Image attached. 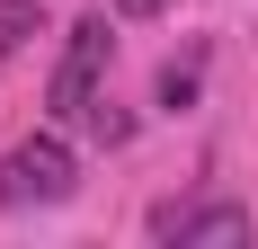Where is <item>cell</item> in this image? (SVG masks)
Returning <instances> with one entry per match:
<instances>
[{
    "instance_id": "obj_1",
    "label": "cell",
    "mask_w": 258,
    "mask_h": 249,
    "mask_svg": "<svg viewBox=\"0 0 258 249\" xmlns=\"http://www.w3.org/2000/svg\"><path fill=\"white\" fill-rule=\"evenodd\" d=\"M80 160L62 134H27V143L0 151V214H27V205H72Z\"/></svg>"
},
{
    "instance_id": "obj_2",
    "label": "cell",
    "mask_w": 258,
    "mask_h": 249,
    "mask_svg": "<svg viewBox=\"0 0 258 249\" xmlns=\"http://www.w3.org/2000/svg\"><path fill=\"white\" fill-rule=\"evenodd\" d=\"M107 53H116V36H107V9H98V18H80V27H72V45H62V63H53V80H45V107H53L62 125L98 107Z\"/></svg>"
},
{
    "instance_id": "obj_3",
    "label": "cell",
    "mask_w": 258,
    "mask_h": 249,
    "mask_svg": "<svg viewBox=\"0 0 258 249\" xmlns=\"http://www.w3.org/2000/svg\"><path fill=\"white\" fill-rule=\"evenodd\" d=\"M152 240H178V249H240V240H249V205H152Z\"/></svg>"
},
{
    "instance_id": "obj_4",
    "label": "cell",
    "mask_w": 258,
    "mask_h": 249,
    "mask_svg": "<svg viewBox=\"0 0 258 249\" xmlns=\"http://www.w3.org/2000/svg\"><path fill=\"white\" fill-rule=\"evenodd\" d=\"M36 27H45V0H0V63H9Z\"/></svg>"
},
{
    "instance_id": "obj_5",
    "label": "cell",
    "mask_w": 258,
    "mask_h": 249,
    "mask_svg": "<svg viewBox=\"0 0 258 249\" xmlns=\"http://www.w3.org/2000/svg\"><path fill=\"white\" fill-rule=\"evenodd\" d=\"M196 80H205V53H178V63L160 72V107H187V98H196Z\"/></svg>"
},
{
    "instance_id": "obj_6",
    "label": "cell",
    "mask_w": 258,
    "mask_h": 249,
    "mask_svg": "<svg viewBox=\"0 0 258 249\" xmlns=\"http://www.w3.org/2000/svg\"><path fill=\"white\" fill-rule=\"evenodd\" d=\"M80 125H89V134H98V143H125V134H134V116H116V107H107V98L89 107V116H80Z\"/></svg>"
},
{
    "instance_id": "obj_7",
    "label": "cell",
    "mask_w": 258,
    "mask_h": 249,
    "mask_svg": "<svg viewBox=\"0 0 258 249\" xmlns=\"http://www.w3.org/2000/svg\"><path fill=\"white\" fill-rule=\"evenodd\" d=\"M169 0H116V18H160Z\"/></svg>"
}]
</instances>
